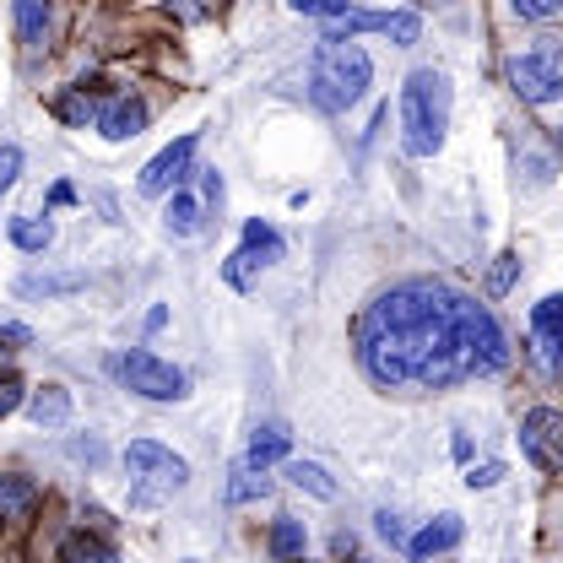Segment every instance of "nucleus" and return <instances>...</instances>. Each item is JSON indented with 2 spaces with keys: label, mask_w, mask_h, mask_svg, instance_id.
I'll return each instance as SVG.
<instances>
[{
  "label": "nucleus",
  "mask_w": 563,
  "mask_h": 563,
  "mask_svg": "<svg viewBox=\"0 0 563 563\" xmlns=\"http://www.w3.org/2000/svg\"><path fill=\"white\" fill-rule=\"evenodd\" d=\"M357 363L385 390H450L509 368V342L488 303L450 282H396L357 320Z\"/></svg>",
  "instance_id": "nucleus-1"
},
{
  "label": "nucleus",
  "mask_w": 563,
  "mask_h": 563,
  "mask_svg": "<svg viewBox=\"0 0 563 563\" xmlns=\"http://www.w3.org/2000/svg\"><path fill=\"white\" fill-rule=\"evenodd\" d=\"M515 272H520V261H515V255H498V266H493V277H488V292H509V287H515Z\"/></svg>",
  "instance_id": "nucleus-27"
},
{
  "label": "nucleus",
  "mask_w": 563,
  "mask_h": 563,
  "mask_svg": "<svg viewBox=\"0 0 563 563\" xmlns=\"http://www.w3.org/2000/svg\"><path fill=\"white\" fill-rule=\"evenodd\" d=\"M190 157H196V136H179L174 146H163L146 168H141V196H168L190 179Z\"/></svg>",
  "instance_id": "nucleus-9"
},
{
  "label": "nucleus",
  "mask_w": 563,
  "mask_h": 563,
  "mask_svg": "<svg viewBox=\"0 0 563 563\" xmlns=\"http://www.w3.org/2000/svg\"><path fill=\"white\" fill-rule=\"evenodd\" d=\"M33 509H38V483L16 477V472H0V520H27Z\"/></svg>",
  "instance_id": "nucleus-13"
},
{
  "label": "nucleus",
  "mask_w": 563,
  "mask_h": 563,
  "mask_svg": "<svg viewBox=\"0 0 563 563\" xmlns=\"http://www.w3.org/2000/svg\"><path fill=\"white\" fill-rule=\"evenodd\" d=\"M418 33H422L418 11H385V38H396L407 49V44H418Z\"/></svg>",
  "instance_id": "nucleus-24"
},
{
  "label": "nucleus",
  "mask_w": 563,
  "mask_h": 563,
  "mask_svg": "<svg viewBox=\"0 0 563 563\" xmlns=\"http://www.w3.org/2000/svg\"><path fill=\"white\" fill-rule=\"evenodd\" d=\"M292 11H303V16H342L347 11V0H287Z\"/></svg>",
  "instance_id": "nucleus-29"
},
{
  "label": "nucleus",
  "mask_w": 563,
  "mask_h": 563,
  "mask_svg": "<svg viewBox=\"0 0 563 563\" xmlns=\"http://www.w3.org/2000/svg\"><path fill=\"white\" fill-rule=\"evenodd\" d=\"M531 352H537V363H542L548 374L563 368V292L542 298V303L531 309Z\"/></svg>",
  "instance_id": "nucleus-10"
},
{
  "label": "nucleus",
  "mask_w": 563,
  "mask_h": 563,
  "mask_svg": "<svg viewBox=\"0 0 563 563\" xmlns=\"http://www.w3.org/2000/svg\"><path fill=\"white\" fill-rule=\"evenodd\" d=\"M374 81V60L357 49V44H320L314 55V70H309V98L331 114L352 109Z\"/></svg>",
  "instance_id": "nucleus-3"
},
{
  "label": "nucleus",
  "mask_w": 563,
  "mask_h": 563,
  "mask_svg": "<svg viewBox=\"0 0 563 563\" xmlns=\"http://www.w3.org/2000/svg\"><path fill=\"white\" fill-rule=\"evenodd\" d=\"M287 483L303 493H314V498H336V483H331V472L325 466H314V461H287Z\"/></svg>",
  "instance_id": "nucleus-22"
},
{
  "label": "nucleus",
  "mask_w": 563,
  "mask_h": 563,
  "mask_svg": "<svg viewBox=\"0 0 563 563\" xmlns=\"http://www.w3.org/2000/svg\"><path fill=\"white\" fill-rule=\"evenodd\" d=\"M87 277L81 272H38V277L16 282V298H66V292H81Z\"/></svg>",
  "instance_id": "nucleus-16"
},
{
  "label": "nucleus",
  "mask_w": 563,
  "mask_h": 563,
  "mask_svg": "<svg viewBox=\"0 0 563 563\" xmlns=\"http://www.w3.org/2000/svg\"><path fill=\"white\" fill-rule=\"evenodd\" d=\"M282 255H287V244H282V233L272 222H244V244L228 255V266H222V282L228 287H250L255 272H266V266H277Z\"/></svg>",
  "instance_id": "nucleus-7"
},
{
  "label": "nucleus",
  "mask_w": 563,
  "mask_h": 563,
  "mask_svg": "<svg viewBox=\"0 0 563 563\" xmlns=\"http://www.w3.org/2000/svg\"><path fill=\"white\" fill-rule=\"evenodd\" d=\"M450 131V81L444 70H412L401 87V146L412 157H433Z\"/></svg>",
  "instance_id": "nucleus-2"
},
{
  "label": "nucleus",
  "mask_w": 563,
  "mask_h": 563,
  "mask_svg": "<svg viewBox=\"0 0 563 563\" xmlns=\"http://www.w3.org/2000/svg\"><path fill=\"white\" fill-rule=\"evenodd\" d=\"M292 563H309V559H292Z\"/></svg>",
  "instance_id": "nucleus-36"
},
{
  "label": "nucleus",
  "mask_w": 563,
  "mask_h": 563,
  "mask_svg": "<svg viewBox=\"0 0 563 563\" xmlns=\"http://www.w3.org/2000/svg\"><path fill=\"white\" fill-rule=\"evenodd\" d=\"M498 477H504V466H498V461H483V466L466 472V488H493Z\"/></svg>",
  "instance_id": "nucleus-32"
},
{
  "label": "nucleus",
  "mask_w": 563,
  "mask_h": 563,
  "mask_svg": "<svg viewBox=\"0 0 563 563\" xmlns=\"http://www.w3.org/2000/svg\"><path fill=\"white\" fill-rule=\"evenodd\" d=\"M11 244L22 250V255H44L49 244H55V222L49 217H11Z\"/></svg>",
  "instance_id": "nucleus-18"
},
{
  "label": "nucleus",
  "mask_w": 563,
  "mask_h": 563,
  "mask_svg": "<svg viewBox=\"0 0 563 563\" xmlns=\"http://www.w3.org/2000/svg\"><path fill=\"white\" fill-rule=\"evenodd\" d=\"M509 87L526 98V103H553L563 98V44L559 38H537L526 55L509 60Z\"/></svg>",
  "instance_id": "nucleus-5"
},
{
  "label": "nucleus",
  "mask_w": 563,
  "mask_h": 563,
  "mask_svg": "<svg viewBox=\"0 0 563 563\" xmlns=\"http://www.w3.org/2000/svg\"><path fill=\"white\" fill-rule=\"evenodd\" d=\"M250 466H277V461H287V428L282 422H261L255 428V439H250V455H244Z\"/></svg>",
  "instance_id": "nucleus-19"
},
{
  "label": "nucleus",
  "mask_w": 563,
  "mask_h": 563,
  "mask_svg": "<svg viewBox=\"0 0 563 563\" xmlns=\"http://www.w3.org/2000/svg\"><path fill=\"white\" fill-rule=\"evenodd\" d=\"M98 131L109 141H131L146 131V103L141 98H120V103H109L103 114H98Z\"/></svg>",
  "instance_id": "nucleus-12"
},
{
  "label": "nucleus",
  "mask_w": 563,
  "mask_h": 563,
  "mask_svg": "<svg viewBox=\"0 0 563 563\" xmlns=\"http://www.w3.org/2000/svg\"><path fill=\"white\" fill-rule=\"evenodd\" d=\"M303 520H292V515H282L277 526H272V559L277 563H292V559H303Z\"/></svg>",
  "instance_id": "nucleus-21"
},
{
  "label": "nucleus",
  "mask_w": 563,
  "mask_h": 563,
  "mask_svg": "<svg viewBox=\"0 0 563 563\" xmlns=\"http://www.w3.org/2000/svg\"><path fill=\"white\" fill-rule=\"evenodd\" d=\"M201 222H207V201H196L190 190H174L168 196V207H163V228L168 233L190 239V233H201Z\"/></svg>",
  "instance_id": "nucleus-14"
},
{
  "label": "nucleus",
  "mask_w": 563,
  "mask_h": 563,
  "mask_svg": "<svg viewBox=\"0 0 563 563\" xmlns=\"http://www.w3.org/2000/svg\"><path fill=\"white\" fill-rule=\"evenodd\" d=\"M22 401H27L22 379H16V374H0V418H11V412H16Z\"/></svg>",
  "instance_id": "nucleus-25"
},
{
  "label": "nucleus",
  "mask_w": 563,
  "mask_h": 563,
  "mask_svg": "<svg viewBox=\"0 0 563 563\" xmlns=\"http://www.w3.org/2000/svg\"><path fill=\"white\" fill-rule=\"evenodd\" d=\"M331 553H336V559H347V553H352V537H347V531H336V537H331Z\"/></svg>",
  "instance_id": "nucleus-35"
},
{
  "label": "nucleus",
  "mask_w": 563,
  "mask_h": 563,
  "mask_svg": "<svg viewBox=\"0 0 563 563\" xmlns=\"http://www.w3.org/2000/svg\"><path fill=\"white\" fill-rule=\"evenodd\" d=\"M461 537H466V526H461V515H439V520H428L418 537L407 542V553L412 563H433L439 553H450V548H461Z\"/></svg>",
  "instance_id": "nucleus-11"
},
{
  "label": "nucleus",
  "mask_w": 563,
  "mask_h": 563,
  "mask_svg": "<svg viewBox=\"0 0 563 563\" xmlns=\"http://www.w3.org/2000/svg\"><path fill=\"white\" fill-rule=\"evenodd\" d=\"M559 136H563V131H559Z\"/></svg>",
  "instance_id": "nucleus-38"
},
{
  "label": "nucleus",
  "mask_w": 563,
  "mask_h": 563,
  "mask_svg": "<svg viewBox=\"0 0 563 563\" xmlns=\"http://www.w3.org/2000/svg\"><path fill=\"white\" fill-rule=\"evenodd\" d=\"M16 174H22V152L16 146H0V196L16 185Z\"/></svg>",
  "instance_id": "nucleus-30"
},
{
  "label": "nucleus",
  "mask_w": 563,
  "mask_h": 563,
  "mask_svg": "<svg viewBox=\"0 0 563 563\" xmlns=\"http://www.w3.org/2000/svg\"><path fill=\"white\" fill-rule=\"evenodd\" d=\"M185 563H201V559H185Z\"/></svg>",
  "instance_id": "nucleus-37"
},
{
  "label": "nucleus",
  "mask_w": 563,
  "mask_h": 563,
  "mask_svg": "<svg viewBox=\"0 0 563 563\" xmlns=\"http://www.w3.org/2000/svg\"><path fill=\"white\" fill-rule=\"evenodd\" d=\"M174 11H179L185 22H201V16H217V11H222V0H174Z\"/></svg>",
  "instance_id": "nucleus-31"
},
{
  "label": "nucleus",
  "mask_w": 563,
  "mask_h": 563,
  "mask_svg": "<svg viewBox=\"0 0 563 563\" xmlns=\"http://www.w3.org/2000/svg\"><path fill=\"white\" fill-rule=\"evenodd\" d=\"M374 531H379L390 548H407V531H401V520H396L390 509H379V515H374Z\"/></svg>",
  "instance_id": "nucleus-28"
},
{
  "label": "nucleus",
  "mask_w": 563,
  "mask_h": 563,
  "mask_svg": "<svg viewBox=\"0 0 563 563\" xmlns=\"http://www.w3.org/2000/svg\"><path fill=\"white\" fill-rule=\"evenodd\" d=\"M27 418L38 422V428H66L70 422V396L60 390V385L33 390V396H27Z\"/></svg>",
  "instance_id": "nucleus-17"
},
{
  "label": "nucleus",
  "mask_w": 563,
  "mask_h": 563,
  "mask_svg": "<svg viewBox=\"0 0 563 563\" xmlns=\"http://www.w3.org/2000/svg\"><path fill=\"white\" fill-rule=\"evenodd\" d=\"M114 374L125 379V390H136L146 401H185V396H190V374L174 368V363H163L157 352H146V347L125 352V357L114 363Z\"/></svg>",
  "instance_id": "nucleus-6"
},
{
  "label": "nucleus",
  "mask_w": 563,
  "mask_h": 563,
  "mask_svg": "<svg viewBox=\"0 0 563 563\" xmlns=\"http://www.w3.org/2000/svg\"><path fill=\"white\" fill-rule=\"evenodd\" d=\"M266 493H272V477H266L261 466L239 461V466L228 472V488H222V498H228V504H250V498H266Z\"/></svg>",
  "instance_id": "nucleus-20"
},
{
  "label": "nucleus",
  "mask_w": 563,
  "mask_h": 563,
  "mask_svg": "<svg viewBox=\"0 0 563 563\" xmlns=\"http://www.w3.org/2000/svg\"><path fill=\"white\" fill-rule=\"evenodd\" d=\"M87 114H92V109H87L81 98H60V120H70V125H87Z\"/></svg>",
  "instance_id": "nucleus-34"
},
{
  "label": "nucleus",
  "mask_w": 563,
  "mask_h": 563,
  "mask_svg": "<svg viewBox=\"0 0 563 563\" xmlns=\"http://www.w3.org/2000/svg\"><path fill=\"white\" fill-rule=\"evenodd\" d=\"M11 16H16V38L27 49H44L49 44V5L44 0H11Z\"/></svg>",
  "instance_id": "nucleus-15"
},
{
  "label": "nucleus",
  "mask_w": 563,
  "mask_h": 563,
  "mask_svg": "<svg viewBox=\"0 0 563 563\" xmlns=\"http://www.w3.org/2000/svg\"><path fill=\"white\" fill-rule=\"evenodd\" d=\"M520 450H526L531 466L563 472V412H553V407L526 412V418H520Z\"/></svg>",
  "instance_id": "nucleus-8"
},
{
  "label": "nucleus",
  "mask_w": 563,
  "mask_h": 563,
  "mask_svg": "<svg viewBox=\"0 0 563 563\" xmlns=\"http://www.w3.org/2000/svg\"><path fill=\"white\" fill-rule=\"evenodd\" d=\"M125 466H131L136 504H157V498H168V493H179L190 483V466H185L174 450H163L157 439H136V444L125 450Z\"/></svg>",
  "instance_id": "nucleus-4"
},
{
  "label": "nucleus",
  "mask_w": 563,
  "mask_h": 563,
  "mask_svg": "<svg viewBox=\"0 0 563 563\" xmlns=\"http://www.w3.org/2000/svg\"><path fill=\"white\" fill-rule=\"evenodd\" d=\"M70 455H76V461H87V466H98V461H103V444H98V439H76V444H70Z\"/></svg>",
  "instance_id": "nucleus-33"
},
{
  "label": "nucleus",
  "mask_w": 563,
  "mask_h": 563,
  "mask_svg": "<svg viewBox=\"0 0 563 563\" xmlns=\"http://www.w3.org/2000/svg\"><path fill=\"white\" fill-rule=\"evenodd\" d=\"M66 563H120V553L109 548V542H98V537H70L66 542Z\"/></svg>",
  "instance_id": "nucleus-23"
},
{
  "label": "nucleus",
  "mask_w": 563,
  "mask_h": 563,
  "mask_svg": "<svg viewBox=\"0 0 563 563\" xmlns=\"http://www.w3.org/2000/svg\"><path fill=\"white\" fill-rule=\"evenodd\" d=\"M526 22H548V16H559L563 11V0H509Z\"/></svg>",
  "instance_id": "nucleus-26"
}]
</instances>
